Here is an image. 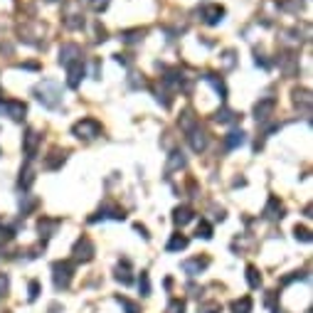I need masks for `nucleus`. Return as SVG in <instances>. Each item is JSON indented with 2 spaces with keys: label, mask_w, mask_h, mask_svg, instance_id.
Listing matches in <instances>:
<instances>
[{
  "label": "nucleus",
  "mask_w": 313,
  "mask_h": 313,
  "mask_svg": "<svg viewBox=\"0 0 313 313\" xmlns=\"http://www.w3.org/2000/svg\"><path fill=\"white\" fill-rule=\"evenodd\" d=\"M35 97H37V101H42V106H47V109H57L62 104V89H59L57 82L47 79L40 86H35Z\"/></svg>",
  "instance_id": "nucleus-1"
},
{
  "label": "nucleus",
  "mask_w": 313,
  "mask_h": 313,
  "mask_svg": "<svg viewBox=\"0 0 313 313\" xmlns=\"http://www.w3.org/2000/svg\"><path fill=\"white\" fill-rule=\"evenodd\" d=\"M71 274H74V269H71L69 261H55V264H52V276H55V288H57V291L69 288Z\"/></svg>",
  "instance_id": "nucleus-2"
},
{
  "label": "nucleus",
  "mask_w": 313,
  "mask_h": 313,
  "mask_svg": "<svg viewBox=\"0 0 313 313\" xmlns=\"http://www.w3.org/2000/svg\"><path fill=\"white\" fill-rule=\"evenodd\" d=\"M71 133H74L77 138L91 141V138H97V136L101 133V126H99V121H94V118H82L79 124H74Z\"/></svg>",
  "instance_id": "nucleus-3"
},
{
  "label": "nucleus",
  "mask_w": 313,
  "mask_h": 313,
  "mask_svg": "<svg viewBox=\"0 0 313 313\" xmlns=\"http://www.w3.org/2000/svg\"><path fill=\"white\" fill-rule=\"evenodd\" d=\"M0 114L10 116L13 121H22L28 114V106L22 101H0Z\"/></svg>",
  "instance_id": "nucleus-4"
},
{
  "label": "nucleus",
  "mask_w": 313,
  "mask_h": 313,
  "mask_svg": "<svg viewBox=\"0 0 313 313\" xmlns=\"http://www.w3.org/2000/svg\"><path fill=\"white\" fill-rule=\"evenodd\" d=\"M91 256H94V244L89 242L86 237H82L79 242L74 244V259L77 261H89Z\"/></svg>",
  "instance_id": "nucleus-5"
},
{
  "label": "nucleus",
  "mask_w": 313,
  "mask_h": 313,
  "mask_svg": "<svg viewBox=\"0 0 313 313\" xmlns=\"http://www.w3.org/2000/svg\"><path fill=\"white\" fill-rule=\"evenodd\" d=\"M67 74H69L67 84H69L71 89H77V86H79V82H82V77H84V64H82V59L71 62L69 67H67Z\"/></svg>",
  "instance_id": "nucleus-6"
},
{
  "label": "nucleus",
  "mask_w": 313,
  "mask_h": 313,
  "mask_svg": "<svg viewBox=\"0 0 313 313\" xmlns=\"http://www.w3.org/2000/svg\"><path fill=\"white\" fill-rule=\"evenodd\" d=\"M82 55V50L77 47V44H64L62 50H59V62L64 64V67H69L71 62H77V59H82L79 57Z\"/></svg>",
  "instance_id": "nucleus-7"
},
{
  "label": "nucleus",
  "mask_w": 313,
  "mask_h": 313,
  "mask_svg": "<svg viewBox=\"0 0 313 313\" xmlns=\"http://www.w3.org/2000/svg\"><path fill=\"white\" fill-rule=\"evenodd\" d=\"M222 15H225V8H220V5H207V8H202V20H205L207 25H217V22L222 20Z\"/></svg>",
  "instance_id": "nucleus-8"
},
{
  "label": "nucleus",
  "mask_w": 313,
  "mask_h": 313,
  "mask_svg": "<svg viewBox=\"0 0 313 313\" xmlns=\"http://www.w3.org/2000/svg\"><path fill=\"white\" fill-rule=\"evenodd\" d=\"M207 264H210V261H207V259H187V261H183V271H185V274H190V276H198L200 271H205L207 269Z\"/></svg>",
  "instance_id": "nucleus-9"
},
{
  "label": "nucleus",
  "mask_w": 313,
  "mask_h": 313,
  "mask_svg": "<svg viewBox=\"0 0 313 313\" xmlns=\"http://www.w3.org/2000/svg\"><path fill=\"white\" fill-rule=\"evenodd\" d=\"M264 214H267L269 220H281V217H284V205L276 198H271L269 205H267V210H264Z\"/></svg>",
  "instance_id": "nucleus-10"
},
{
  "label": "nucleus",
  "mask_w": 313,
  "mask_h": 313,
  "mask_svg": "<svg viewBox=\"0 0 313 313\" xmlns=\"http://www.w3.org/2000/svg\"><path fill=\"white\" fill-rule=\"evenodd\" d=\"M190 146H192L195 153H202V151L207 148V136H205L202 131H192V133H190Z\"/></svg>",
  "instance_id": "nucleus-11"
},
{
  "label": "nucleus",
  "mask_w": 313,
  "mask_h": 313,
  "mask_svg": "<svg viewBox=\"0 0 313 313\" xmlns=\"http://www.w3.org/2000/svg\"><path fill=\"white\" fill-rule=\"evenodd\" d=\"M244 131H232V133H227V138H225V146H227L229 151H234V148H239V146H244Z\"/></svg>",
  "instance_id": "nucleus-12"
},
{
  "label": "nucleus",
  "mask_w": 313,
  "mask_h": 313,
  "mask_svg": "<svg viewBox=\"0 0 313 313\" xmlns=\"http://www.w3.org/2000/svg\"><path fill=\"white\" fill-rule=\"evenodd\" d=\"M37 143H40V136L35 131H28V136H25V153H28V158H35Z\"/></svg>",
  "instance_id": "nucleus-13"
},
{
  "label": "nucleus",
  "mask_w": 313,
  "mask_h": 313,
  "mask_svg": "<svg viewBox=\"0 0 313 313\" xmlns=\"http://www.w3.org/2000/svg\"><path fill=\"white\" fill-rule=\"evenodd\" d=\"M106 217H111V220H124V212L121 210H116V207H104L99 210V214H94L89 222H97V220H106Z\"/></svg>",
  "instance_id": "nucleus-14"
},
{
  "label": "nucleus",
  "mask_w": 313,
  "mask_h": 313,
  "mask_svg": "<svg viewBox=\"0 0 313 313\" xmlns=\"http://www.w3.org/2000/svg\"><path fill=\"white\" fill-rule=\"evenodd\" d=\"M190 220H192V210H190V207H178V210L173 212V222H175V225H180V227L187 225Z\"/></svg>",
  "instance_id": "nucleus-15"
},
{
  "label": "nucleus",
  "mask_w": 313,
  "mask_h": 313,
  "mask_svg": "<svg viewBox=\"0 0 313 313\" xmlns=\"http://www.w3.org/2000/svg\"><path fill=\"white\" fill-rule=\"evenodd\" d=\"M185 247H187L185 234H173V239L168 242V252H183Z\"/></svg>",
  "instance_id": "nucleus-16"
},
{
  "label": "nucleus",
  "mask_w": 313,
  "mask_h": 313,
  "mask_svg": "<svg viewBox=\"0 0 313 313\" xmlns=\"http://www.w3.org/2000/svg\"><path fill=\"white\" fill-rule=\"evenodd\" d=\"M271 109H274V99H267V101H259L254 106V114H256V121L259 118H267V114H269Z\"/></svg>",
  "instance_id": "nucleus-17"
},
{
  "label": "nucleus",
  "mask_w": 313,
  "mask_h": 313,
  "mask_svg": "<svg viewBox=\"0 0 313 313\" xmlns=\"http://www.w3.org/2000/svg\"><path fill=\"white\" fill-rule=\"evenodd\" d=\"M183 165H185V158H183L180 151H175V153H171V160H168V165H165V173H173L175 168H183Z\"/></svg>",
  "instance_id": "nucleus-18"
},
{
  "label": "nucleus",
  "mask_w": 313,
  "mask_h": 313,
  "mask_svg": "<svg viewBox=\"0 0 313 313\" xmlns=\"http://www.w3.org/2000/svg\"><path fill=\"white\" fill-rule=\"evenodd\" d=\"M232 313H252V299L244 296V299L234 301V303H232Z\"/></svg>",
  "instance_id": "nucleus-19"
},
{
  "label": "nucleus",
  "mask_w": 313,
  "mask_h": 313,
  "mask_svg": "<svg viewBox=\"0 0 313 313\" xmlns=\"http://www.w3.org/2000/svg\"><path fill=\"white\" fill-rule=\"evenodd\" d=\"M205 79H207V82H210V84H212L214 89H217V94H220V99H225V97H227V86H225V82H222V79H217L214 74H207Z\"/></svg>",
  "instance_id": "nucleus-20"
},
{
  "label": "nucleus",
  "mask_w": 313,
  "mask_h": 313,
  "mask_svg": "<svg viewBox=\"0 0 313 313\" xmlns=\"http://www.w3.org/2000/svg\"><path fill=\"white\" fill-rule=\"evenodd\" d=\"M116 281H121L124 286H128L133 281V279H131V271H128V261H124V269H121V267L116 269Z\"/></svg>",
  "instance_id": "nucleus-21"
},
{
  "label": "nucleus",
  "mask_w": 313,
  "mask_h": 313,
  "mask_svg": "<svg viewBox=\"0 0 313 313\" xmlns=\"http://www.w3.org/2000/svg\"><path fill=\"white\" fill-rule=\"evenodd\" d=\"M247 281H249L252 288H259V284H261V274L256 271V267H247Z\"/></svg>",
  "instance_id": "nucleus-22"
},
{
  "label": "nucleus",
  "mask_w": 313,
  "mask_h": 313,
  "mask_svg": "<svg viewBox=\"0 0 313 313\" xmlns=\"http://www.w3.org/2000/svg\"><path fill=\"white\" fill-rule=\"evenodd\" d=\"M138 288H141V296H148V294H151V279H148V274H146V271H141Z\"/></svg>",
  "instance_id": "nucleus-23"
},
{
  "label": "nucleus",
  "mask_w": 313,
  "mask_h": 313,
  "mask_svg": "<svg viewBox=\"0 0 313 313\" xmlns=\"http://www.w3.org/2000/svg\"><path fill=\"white\" fill-rule=\"evenodd\" d=\"M116 301L126 308V313H141V308H138V303H133V301H128V299H124V296H116Z\"/></svg>",
  "instance_id": "nucleus-24"
},
{
  "label": "nucleus",
  "mask_w": 313,
  "mask_h": 313,
  "mask_svg": "<svg viewBox=\"0 0 313 313\" xmlns=\"http://www.w3.org/2000/svg\"><path fill=\"white\" fill-rule=\"evenodd\" d=\"M141 37H143V30H133V32H124V35H121L124 42H138Z\"/></svg>",
  "instance_id": "nucleus-25"
},
{
  "label": "nucleus",
  "mask_w": 313,
  "mask_h": 313,
  "mask_svg": "<svg viewBox=\"0 0 313 313\" xmlns=\"http://www.w3.org/2000/svg\"><path fill=\"white\" fill-rule=\"evenodd\" d=\"M198 237H202V239H210V237H212V227H210L207 222H200V225H198Z\"/></svg>",
  "instance_id": "nucleus-26"
},
{
  "label": "nucleus",
  "mask_w": 313,
  "mask_h": 313,
  "mask_svg": "<svg viewBox=\"0 0 313 313\" xmlns=\"http://www.w3.org/2000/svg\"><path fill=\"white\" fill-rule=\"evenodd\" d=\"M232 118H234V114H232V111H227V109L217 111V116H214V121H220V124H227V121H232Z\"/></svg>",
  "instance_id": "nucleus-27"
},
{
  "label": "nucleus",
  "mask_w": 313,
  "mask_h": 313,
  "mask_svg": "<svg viewBox=\"0 0 313 313\" xmlns=\"http://www.w3.org/2000/svg\"><path fill=\"white\" fill-rule=\"evenodd\" d=\"M294 232H296V239H301V242H311V232H308L306 227H296Z\"/></svg>",
  "instance_id": "nucleus-28"
},
{
  "label": "nucleus",
  "mask_w": 313,
  "mask_h": 313,
  "mask_svg": "<svg viewBox=\"0 0 313 313\" xmlns=\"http://www.w3.org/2000/svg\"><path fill=\"white\" fill-rule=\"evenodd\" d=\"M185 311V303L183 301H173L171 306H168V313H183Z\"/></svg>",
  "instance_id": "nucleus-29"
},
{
  "label": "nucleus",
  "mask_w": 313,
  "mask_h": 313,
  "mask_svg": "<svg viewBox=\"0 0 313 313\" xmlns=\"http://www.w3.org/2000/svg\"><path fill=\"white\" fill-rule=\"evenodd\" d=\"M40 296V281H30V301H35Z\"/></svg>",
  "instance_id": "nucleus-30"
},
{
  "label": "nucleus",
  "mask_w": 313,
  "mask_h": 313,
  "mask_svg": "<svg viewBox=\"0 0 313 313\" xmlns=\"http://www.w3.org/2000/svg\"><path fill=\"white\" fill-rule=\"evenodd\" d=\"M220 311H222L220 303H207V306H202V313H220Z\"/></svg>",
  "instance_id": "nucleus-31"
},
{
  "label": "nucleus",
  "mask_w": 313,
  "mask_h": 313,
  "mask_svg": "<svg viewBox=\"0 0 313 313\" xmlns=\"http://www.w3.org/2000/svg\"><path fill=\"white\" fill-rule=\"evenodd\" d=\"M5 294H8V276L0 274V296H5Z\"/></svg>",
  "instance_id": "nucleus-32"
},
{
  "label": "nucleus",
  "mask_w": 313,
  "mask_h": 313,
  "mask_svg": "<svg viewBox=\"0 0 313 313\" xmlns=\"http://www.w3.org/2000/svg\"><path fill=\"white\" fill-rule=\"evenodd\" d=\"M91 5H94V10H104L109 5V0H91Z\"/></svg>",
  "instance_id": "nucleus-33"
},
{
  "label": "nucleus",
  "mask_w": 313,
  "mask_h": 313,
  "mask_svg": "<svg viewBox=\"0 0 313 313\" xmlns=\"http://www.w3.org/2000/svg\"><path fill=\"white\" fill-rule=\"evenodd\" d=\"M136 232H141V237H143V239H148V237H151V234H148V229L143 227V225H136Z\"/></svg>",
  "instance_id": "nucleus-34"
}]
</instances>
